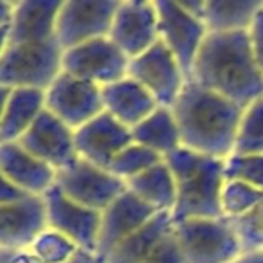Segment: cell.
Masks as SVG:
<instances>
[{
	"mask_svg": "<svg viewBox=\"0 0 263 263\" xmlns=\"http://www.w3.org/2000/svg\"><path fill=\"white\" fill-rule=\"evenodd\" d=\"M13 13H15V2H2L0 0V27L11 26Z\"/></svg>",
	"mask_w": 263,
	"mask_h": 263,
	"instance_id": "d590c367",
	"label": "cell"
},
{
	"mask_svg": "<svg viewBox=\"0 0 263 263\" xmlns=\"http://www.w3.org/2000/svg\"><path fill=\"white\" fill-rule=\"evenodd\" d=\"M234 227L243 252H263V200L236 218H227Z\"/></svg>",
	"mask_w": 263,
	"mask_h": 263,
	"instance_id": "f546056e",
	"label": "cell"
},
{
	"mask_svg": "<svg viewBox=\"0 0 263 263\" xmlns=\"http://www.w3.org/2000/svg\"><path fill=\"white\" fill-rule=\"evenodd\" d=\"M31 197L26 191L18 190L15 184H11L4 177V173L0 172V204H13V202L24 200V198Z\"/></svg>",
	"mask_w": 263,
	"mask_h": 263,
	"instance_id": "e575fe53",
	"label": "cell"
},
{
	"mask_svg": "<svg viewBox=\"0 0 263 263\" xmlns=\"http://www.w3.org/2000/svg\"><path fill=\"white\" fill-rule=\"evenodd\" d=\"M49 229L67 236L81 251L98 256L101 213L69 200L56 186H51L44 195Z\"/></svg>",
	"mask_w": 263,
	"mask_h": 263,
	"instance_id": "7c38bea8",
	"label": "cell"
},
{
	"mask_svg": "<svg viewBox=\"0 0 263 263\" xmlns=\"http://www.w3.org/2000/svg\"><path fill=\"white\" fill-rule=\"evenodd\" d=\"M132 141L150 148L162 159L180 148V136L172 108L159 106L154 114L132 128Z\"/></svg>",
	"mask_w": 263,
	"mask_h": 263,
	"instance_id": "cb8c5ba5",
	"label": "cell"
},
{
	"mask_svg": "<svg viewBox=\"0 0 263 263\" xmlns=\"http://www.w3.org/2000/svg\"><path fill=\"white\" fill-rule=\"evenodd\" d=\"M263 200V191L238 182V180H226L222 191V209L226 218H236L251 211L254 205Z\"/></svg>",
	"mask_w": 263,
	"mask_h": 263,
	"instance_id": "83f0119b",
	"label": "cell"
},
{
	"mask_svg": "<svg viewBox=\"0 0 263 263\" xmlns=\"http://www.w3.org/2000/svg\"><path fill=\"white\" fill-rule=\"evenodd\" d=\"M62 58L63 49L58 40L8 45L0 58V85L45 92L63 72Z\"/></svg>",
	"mask_w": 263,
	"mask_h": 263,
	"instance_id": "277c9868",
	"label": "cell"
},
{
	"mask_svg": "<svg viewBox=\"0 0 263 263\" xmlns=\"http://www.w3.org/2000/svg\"><path fill=\"white\" fill-rule=\"evenodd\" d=\"M143 263H186L184 254L180 251L179 240L175 236V227L173 231L154 249L150 256Z\"/></svg>",
	"mask_w": 263,
	"mask_h": 263,
	"instance_id": "1f68e13d",
	"label": "cell"
},
{
	"mask_svg": "<svg viewBox=\"0 0 263 263\" xmlns=\"http://www.w3.org/2000/svg\"><path fill=\"white\" fill-rule=\"evenodd\" d=\"M0 263H42L27 249H0Z\"/></svg>",
	"mask_w": 263,
	"mask_h": 263,
	"instance_id": "836d02e7",
	"label": "cell"
},
{
	"mask_svg": "<svg viewBox=\"0 0 263 263\" xmlns=\"http://www.w3.org/2000/svg\"><path fill=\"white\" fill-rule=\"evenodd\" d=\"M18 143L27 154L49 164L56 172L69 168L80 159L74 144V130H70L47 108L36 117Z\"/></svg>",
	"mask_w": 263,
	"mask_h": 263,
	"instance_id": "5bb4252c",
	"label": "cell"
},
{
	"mask_svg": "<svg viewBox=\"0 0 263 263\" xmlns=\"http://www.w3.org/2000/svg\"><path fill=\"white\" fill-rule=\"evenodd\" d=\"M155 8L159 15V40L175 56L186 80L191 81L195 60L209 34L205 24L186 11L180 2L157 0Z\"/></svg>",
	"mask_w": 263,
	"mask_h": 263,
	"instance_id": "8992f818",
	"label": "cell"
},
{
	"mask_svg": "<svg viewBox=\"0 0 263 263\" xmlns=\"http://www.w3.org/2000/svg\"><path fill=\"white\" fill-rule=\"evenodd\" d=\"M126 187L155 211L172 213L175 205V179L166 161H161L141 175L128 179Z\"/></svg>",
	"mask_w": 263,
	"mask_h": 263,
	"instance_id": "d4e9b609",
	"label": "cell"
},
{
	"mask_svg": "<svg viewBox=\"0 0 263 263\" xmlns=\"http://www.w3.org/2000/svg\"><path fill=\"white\" fill-rule=\"evenodd\" d=\"M132 143V130L108 112H101L74 130V144L80 159L103 170H108L114 159Z\"/></svg>",
	"mask_w": 263,
	"mask_h": 263,
	"instance_id": "9a60e30c",
	"label": "cell"
},
{
	"mask_svg": "<svg viewBox=\"0 0 263 263\" xmlns=\"http://www.w3.org/2000/svg\"><path fill=\"white\" fill-rule=\"evenodd\" d=\"M45 108L70 130H78L105 112L101 87L62 72L45 90Z\"/></svg>",
	"mask_w": 263,
	"mask_h": 263,
	"instance_id": "8fae6325",
	"label": "cell"
},
{
	"mask_svg": "<svg viewBox=\"0 0 263 263\" xmlns=\"http://www.w3.org/2000/svg\"><path fill=\"white\" fill-rule=\"evenodd\" d=\"M54 186L69 200L99 213L126 191V182L123 179L83 159H78L72 166L56 172Z\"/></svg>",
	"mask_w": 263,
	"mask_h": 263,
	"instance_id": "ba28073f",
	"label": "cell"
},
{
	"mask_svg": "<svg viewBox=\"0 0 263 263\" xmlns=\"http://www.w3.org/2000/svg\"><path fill=\"white\" fill-rule=\"evenodd\" d=\"M13 88L8 87H2L0 85V123H2V116H4V108H6V103H8V98L11 94Z\"/></svg>",
	"mask_w": 263,
	"mask_h": 263,
	"instance_id": "f35d334b",
	"label": "cell"
},
{
	"mask_svg": "<svg viewBox=\"0 0 263 263\" xmlns=\"http://www.w3.org/2000/svg\"><path fill=\"white\" fill-rule=\"evenodd\" d=\"M128 78L144 87L159 106L172 108L187 83L175 56L161 40L128 63Z\"/></svg>",
	"mask_w": 263,
	"mask_h": 263,
	"instance_id": "30bf717a",
	"label": "cell"
},
{
	"mask_svg": "<svg viewBox=\"0 0 263 263\" xmlns=\"http://www.w3.org/2000/svg\"><path fill=\"white\" fill-rule=\"evenodd\" d=\"M172 112L182 148L222 161L234 154L243 108L195 81H187Z\"/></svg>",
	"mask_w": 263,
	"mask_h": 263,
	"instance_id": "6da1fadb",
	"label": "cell"
},
{
	"mask_svg": "<svg viewBox=\"0 0 263 263\" xmlns=\"http://www.w3.org/2000/svg\"><path fill=\"white\" fill-rule=\"evenodd\" d=\"M8 40H9V26L0 27V58L4 54L6 47H8Z\"/></svg>",
	"mask_w": 263,
	"mask_h": 263,
	"instance_id": "ab89813d",
	"label": "cell"
},
{
	"mask_svg": "<svg viewBox=\"0 0 263 263\" xmlns=\"http://www.w3.org/2000/svg\"><path fill=\"white\" fill-rule=\"evenodd\" d=\"M128 63L130 60L106 36L63 51L62 70L103 88L124 80L128 76Z\"/></svg>",
	"mask_w": 263,
	"mask_h": 263,
	"instance_id": "9c48e42d",
	"label": "cell"
},
{
	"mask_svg": "<svg viewBox=\"0 0 263 263\" xmlns=\"http://www.w3.org/2000/svg\"><path fill=\"white\" fill-rule=\"evenodd\" d=\"M161 161H164V159L159 154H155L154 150L132 143L130 146H126L116 159H114L108 172L126 182L132 177H137L143 172H146V170L154 168V166L159 164Z\"/></svg>",
	"mask_w": 263,
	"mask_h": 263,
	"instance_id": "4316f807",
	"label": "cell"
},
{
	"mask_svg": "<svg viewBox=\"0 0 263 263\" xmlns=\"http://www.w3.org/2000/svg\"><path fill=\"white\" fill-rule=\"evenodd\" d=\"M117 0H69L63 2L56 20V40L69 51L90 40L106 38L112 29Z\"/></svg>",
	"mask_w": 263,
	"mask_h": 263,
	"instance_id": "52a82bcc",
	"label": "cell"
},
{
	"mask_svg": "<svg viewBox=\"0 0 263 263\" xmlns=\"http://www.w3.org/2000/svg\"><path fill=\"white\" fill-rule=\"evenodd\" d=\"M157 213L126 187L105 211L101 213V227L98 240V258L105 261L108 254L128 236L146 226Z\"/></svg>",
	"mask_w": 263,
	"mask_h": 263,
	"instance_id": "2e32d148",
	"label": "cell"
},
{
	"mask_svg": "<svg viewBox=\"0 0 263 263\" xmlns=\"http://www.w3.org/2000/svg\"><path fill=\"white\" fill-rule=\"evenodd\" d=\"M63 2L60 0H24L15 2L8 45L44 44L56 40V20Z\"/></svg>",
	"mask_w": 263,
	"mask_h": 263,
	"instance_id": "ac0fdd59",
	"label": "cell"
},
{
	"mask_svg": "<svg viewBox=\"0 0 263 263\" xmlns=\"http://www.w3.org/2000/svg\"><path fill=\"white\" fill-rule=\"evenodd\" d=\"M261 8L259 0H205L202 20L209 34L247 33Z\"/></svg>",
	"mask_w": 263,
	"mask_h": 263,
	"instance_id": "603a6c76",
	"label": "cell"
},
{
	"mask_svg": "<svg viewBox=\"0 0 263 263\" xmlns=\"http://www.w3.org/2000/svg\"><path fill=\"white\" fill-rule=\"evenodd\" d=\"M44 197L0 204V249H26L47 229Z\"/></svg>",
	"mask_w": 263,
	"mask_h": 263,
	"instance_id": "e0dca14e",
	"label": "cell"
},
{
	"mask_svg": "<svg viewBox=\"0 0 263 263\" xmlns=\"http://www.w3.org/2000/svg\"><path fill=\"white\" fill-rule=\"evenodd\" d=\"M98 256L96 254H90V252H87V251H78L76 252V256H74L70 261H67V263H98Z\"/></svg>",
	"mask_w": 263,
	"mask_h": 263,
	"instance_id": "74e56055",
	"label": "cell"
},
{
	"mask_svg": "<svg viewBox=\"0 0 263 263\" xmlns=\"http://www.w3.org/2000/svg\"><path fill=\"white\" fill-rule=\"evenodd\" d=\"M45 110V92L33 88H13L0 123V144L15 143L31 128Z\"/></svg>",
	"mask_w": 263,
	"mask_h": 263,
	"instance_id": "44dd1931",
	"label": "cell"
},
{
	"mask_svg": "<svg viewBox=\"0 0 263 263\" xmlns=\"http://www.w3.org/2000/svg\"><path fill=\"white\" fill-rule=\"evenodd\" d=\"M105 112L126 128H134L159 108L154 96L132 78H124L101 88Z\"/></svg>",
	"mask_w": 263,
	"mask_h": 263,
	"instance_id": "ffe728a7",
	"label": "cell"
},
{
	"mask_svg": "<svg viewBox=\"0 0 263 263\" xmlns=\"http://www.w3.org/2000/svg\"><path fill=\"white\" fill-rule=\"evenodd\" d=\"M108 38L134 60L159 42V15L155 2L128 0L119 2Z\"/></svg>",
	"mask_w": 263,
	"mask_h": 263,
	"instance_id": "4fadbf2b",
	"label": "cell"
},
{
	"mask_svg": "<svg viewBox=\"0 0 263 263\" xmlns=\"http://www.w3.org/2000/svg\"><path fill=\"white\" fill-rule=\"evenodd\" d=\"M98 263H105V261H103V259H98Z\"/></svg>",
	"mask_w": 263,
	"mask_h": 263,
	"instance_id": "60d3db41",
	"label": "cell"
},
{
	"mask_svg": "<svg viewBox=\"0 0 263 263\" xmlns=\"http://www.w3.org/2000/svg\"><path fill=\"white\" fill-rule=\"evenodd\" d=\"M191 81L245 108L263 96V76L249 33L208 34L197 54Z\"/></svg>",
	"mask_w": 263,
	"mask_h": 263,
	"instance_id": "7a4b0ae2",
	"label": "cell"
},
{
	"mask_svg": "<svg viewBox=\"0 0 263 263\" xmlns=\"http://www.w3.org/2000/svg\"><path fill=\"white\" fill-rule=\"evenodd\" d=\"M247 33H249V42H251L252 56H254L256 65H258L259 72L263 76V8L256 13L251 29Z\"/></svg>",
	"mask_w": 263,
	"mask_h": 263,
	"instance_id": "d6a6232c",
	"label": "cell"
},
{
	"mask_svg": "<svg viewBox=\"0 0 263 263\" xmlns=\"http://www.w3.org/2000/svg\"><path fill=\"white\" fill-rule=\"evenodd\" d=\"M223 177L263 191V155L233 154L223 161Z\"/></svg>",
	"mask_w": 263,
	"mask_h": 263,
	"instance_id": "4dcf8cb0",
	"label": "cell"
},
{
	"mask_svg": "<svg viewBox=\"0 0 263 263\" xmlns=\"http://www.w3.org/2000/svg\"><path fill=\"white\" fill-rule=\"evenodd\" d=\"M164 161L175 179L173 226L186 220L226 218L222 209L226 184L222 159H213L180 146L164 157Z\"/></svg>",
	"mask_w": 263,
	"mask_h": 263,
	"instance_id": "3957f363",
	"label": "cell"
},
{
	"mask_svg": "<svg viewBox=\"0 0 263 263\" xmlns=\"http://www.w3.org/2000/svg\"><path fill=\"white\" fill-rule=\"evenodd\" d=\"M31 251L42 263H67L76 256L80 247L63 234L45 229L31 245Z\"/></svg>",
	"mask_w": 263,
	"mask_h": 263,
	"instance_id": "f1b7e54d",
	"label": "cell"
},
{
	"mask_svg": "<svg viewBox=\"0 0 263 263\" xmlns=\"http://www.w3.org/2000/svg\"><path fill=\"white\" fill-rule=\"evenodd\" d=\"M175 236L186 263H231L243 252L236 231L227 218L175 223Z\"/></svg>",
	"mask_w": 263,
	"mask_h": 263,
	"instance_id": "5b68a950",
	"label": "cell"
},
{
	"mask_svg": "<svg viewBox=\"0 0 263 263\" xmlns=\"http://www.w3.org/2000/svg\"><path fill=\"white\" fill-rule=\"evenodd\" d=\"M0 172L18 190L34 197H42L56 180V170L27 154L18 141L0 144Z\"/></svg>",
	"mask_w": 263,
	"mask_h": 263,
	"instance_id": "d6986e66",
	"label": "cell"
},
{
	"mask_svg": "<svg viewBox=\"0 0 263 263\" xmlns=\"http://www.w3.org/2000/svg\"><path fill=\"white\" fill-rule=\"evenodd\" d=\"M231 263H263V252H241Z\"/></svg>",
	"mask_w": 263,
	"mask_h": 263,
	"instance_id": "8d00e7d4",
	"label": "cell"
},
{
	"mask_svg": "<svg viewBox=\"0 0 263 263\" xmlns=\"http://www.w3.org/2000/svg\"><path fill=\"white\" fill-rule=\"evenodd\" d=\"M234 154L263 155V96L241 112Z\"/></svg>",
	"mask_w": 263,
	"mask_h": 263,
	"instance_id": "484cf974",
	"label": "cell"
},
{
	"mask_svg": "<svg viewBox=\"0 0 263 263\" xmlns=\"http://www.w3.org/2000/svg\"><path fill=\"white\" fill-rule=\"evenodd\" d=\"M173 220L170 211H161L139 231L128 236L123 243H119L105 263H143L154 249L173 231Z\"/></svg>",
	"mask_w": 263,
	"mask_h": 263,
	"instance_id": "7402d4cb",
	"label": "cell"
}]
</instances>
